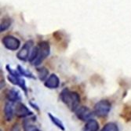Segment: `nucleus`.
<instances>
[{"instance_id":"nucleus-1","label":"nucleus","mask_w":131,"mask_h":131,"mask_svg":"<svg viewBox=\"0 0 131 131\" xmlns=\"http://www.w3.org/2000/svg\"><path fill=\"white\" fill-rule=\"evenodd\" d=\"M50 53V46L47 42H42L38 47H35L33 52L29 58V61L33 64L37 66L42 63L44 59Z\"/></svg>"},{"instance_id":"nucleus-2","label":"nucleus","mask_w":131,"mask_h":131,"mask_svg":"<svg viewBox=\"0 0 131 131\" xmlns=\"http://www.w3.org/2000/svg\"><path fill=\"white\" fill-rule=\"evenodd\" d=\"M61 99L68 106V108L72 112H75L79 107V95L75 92L71 91L68 88H65L61 91Z\"/></svg>"},{"instance_id":"nucleus-3","label":"nucleus","mask_w":131,"mask_h":131,"mask_svg":"<svg viewBox=\"0 0 131 131\" xmlns=\"http://www.w3.org/2000/svg\"><path fill=\"white\" fill-rule=\"evenodd\" d=\"M6 68L9 73V75L8 76V79L9 80V82H11L14 85L19 86L25 92V93H27V86L25 84V81L20 79L21 75L20 74L19 71H16L15 70H13L10 67H9V65L6 66Z\"/></svg>"},{"instance_id":"nucleus-4","label":"nucleus","mask_w":131,"mask_h":131,"mask_svg":"<svg viewBox=\"0 0 131 131\" xmlns=\"http://www.w3.org/2000/svg\"><path fill=\"white\" fill-rule=\"evenodd\" d=\"M110 110L111 104L109 101L106 100L100 101L94 106V114L99 117H104L108 115Z\"/></svg>"},{"instance_id":"nucleus-5","label":"nucleus","mask_w":131,"mask_h":131,"mask_svg":"<svg viewBox=\"0 0 131 131\" xmlns=\"http://www.w3.org/2000/svg\"><path fill=\"white\" fill-rule=\"evenodd\" d=\"M76 116L82 121H89L93 116V113L90 108L85 106H80L75 111Z\"/></svg>"},{"instance_id":"nucleus-6","label":"nucleus","mask_w":131,"mask_h":131,"mask_svg":"<svg viewBox=\"0 0 131 131\" xmlns=\"http://www.w3.org/2000/svg\"><path fill=\"white\" fill-rule=\"evenodd\" d=\"M3 43L5 46L6 48H7L8 50H16L19 48L20 46V41L16 39L14 36H6L3 39Z\"/></svg>"},{"instance_id":"nucleus-7","label":"nucleus","mask_w":131,"mask_h":131,"mask_svg":"<svg viewBox=\"0 0 131 131\" xmlns=\"http://www.w3.org/2000/svg\"><path fill=\"white\" fill-rule=\"evenodd\" d=\"M15 115L19 118H25L31 115L32 112L24 104L18 103L15 108Z\"/></svg>"},{"instance_id":"nucleus-8","label":"nucleus","mask_w":131,"mask_h":131,"mask_svg":"<svg viewBox=\"0 0 131 131\" xmlns=\"http://www.w3.org/2000/svg\"><path fill=\"white\" fill-rule=\"evenodd\" d=\"M32 44H33L32 41H28L25 44V46L22 47V49L17 53V57L20 59V60L26 61L28 58V54L30 52L31 47L32 46Z\"/></svg>"},{"instance_id":"nucleus-9","label":"nucleus","mask_w":131,"mask_h":131,"mask_svg":"<svg viewBox=\"0 0 131 131\" xmlns=\"http://www.w3.org/2000/svg\"><path fill=\"white\" fill-rule=\"evenodd\" d=\"M59 85H60V80L55 74L51 75L45 82V86L50 89H56L59 86Z\"/></svg>"},{"instance_id":"nucleus-10","label":"nucleus","mask_w":131,"mask_h":131,"mask_svg":"<svg viewBox=\"0 0 131 131\" xmlns=\"http://www.w3.org/2000/svg\"><path fill=\"white\" fill-rule=\"evenodd\" d=\"M6 97L11 102H17V101H20L21 99L20 92L15 89H11L8 90L6 93Z\"/></svg>"},{"instance_id":"nucleus-11","label":"nucleus","mask_w":131,"mask_h":131,"mask_svg":"<svg viewBox=\"0 0 131 131\" xmlns=\"http://www.w3.org/2000/svg\"><path fill=\"white\" fill-rule=\"evenodd\" d=\"M11 103H6L4 108V115L5 118L7 121H10L14 116V108Z\"/></svg>"},{"instance_id":"nucleus-12","label":"nucleus","mask_w":131,"mask_h":131,"mask_svg":"<svg viewBox=\"0 0 131 131\" xmlns=\"http://www.w3.org/2000/svg\"><path fill=\"white\" fill-rule=\"evenodd\" d=\"M98 129H99L98 123L95 119L91 118L90 120L87 121L84 128V131H98Z\"/></svg>"},{"instance_id":"nucleus-13","label":"nucleus","mask_w":131,"mask_h":131,"mask_svg":"<svg viewBox=\"0 0 131 131\" xmlns=\"http://www.w3.org/2000/svg\"><path fill=\"white\" fill-rule=\"evenodd\" d=\"M48 115H49V117H50V120L52 121V123L57 126V127H58L60 129H61V130H65V128H64V124H63V123L59 119V118H57V117H55L54 115H53L52 114H50V113H49L48 114Z\"/></svg>"},{"instance_id":"nucleus-14","label":"nucleus","mask_w":131,"mask_h":131,"mask_svg":"<svg viewBox=\"0 0 131 131\" xmlns=\"http://www.w3.org/2000/svg\"><path fill=\"white\" fill-rule=\"evenodd\" d=\"M101 131H118L117 125L114 123H107Z\"/></svg>"},{"instance_id":"nucleus-15","label":"nucleus","mask_w":131,"mask_h":131,"mask_svg":"<svg viewBox=\"0 0 131 131\" xmlns=\"http://www.w3.org/2000/svg\"><path fill=\"white\" fill-rule=\"evenodd\" d=\"M37 72H38V75H39V77L40 79V80L42 81H44L47 75H48V71H47L46 68H38L37 69Z\"/></svg>"},{"instance_id":"nucleus-16","label":"nucleus","mask_w":131,"mask_h":131,"mask_svg":"<svg viewBox=\"0 0 131 131\" xmlns=\"http://www.w3.org/2000/svg\"><path fill=\"white\" fill-rule=\"evenodd\" d=\"M24 130L25 131H40L36 126L31 124L30 123H25L24 124Z\"/></svg>"},{"instance_id":"nucleus-17","label":"nucleus","mask_w":131,"mask_h":131,"mask_svg":"<svg viewBox=\"0 0 131 131\" xmlns=\"http://www.w3.org/2000/svg\"><path fill=\"white\" fill-rule=\"evenodd\" d=\"M17 68H18V71L21 75H25V76H26L28 78H31V79H35V77L33 76V75L31 72H29V71H25L21 66L18 65Z\"/></svg>"},{"instance_id":"nucleus-18","label":"nucleus","mask_w":131,"mask_h":131,"mask_svg":"<svg viewBox=\"0 0 131 131\" xmlns=\"http://www.w3.org/2000/svg\"><path fill=\"white\" fill-rule=\"evenodd\" d=\"M10 26V20L9 19H5L1 24V31L6 30Z\"/></svg>"},{"instance_id":"nucleus-19","label":"nucleus","mask_w":131,"mask_h":131,"mask_svg":"<svg viewBox=\"0 0 131 131\" xmlns=\"http://www.w3.org/2000/svg\"><path fill=\"white\" fill-rule=\"evenodd\" d=\"M11 131H20V128L19 125L18 124L14 125V126L11 129Z\"/></svg>"}]
</instances>
